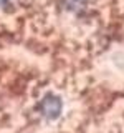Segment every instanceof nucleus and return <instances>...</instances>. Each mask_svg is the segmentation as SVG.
<instances>
[{
  "label": "nucleus",
  "instance_id": "f03ea898",
  "mask_svg": "<svg viewBox=\"0 0 124 133\" xmlns=\"http://www.w3.org/2000/svg\"><path fill=\"white\" fill-rule=\"evenodd\" d=\"M3 2H7V0H0V3H3Z\"/></svg>",
  "mask_w": 124,
  "mask_h": 133
},
{
  "label": "nucleus",
  "instance_id": "f257e3e1",
  "mask_svg": "<svg viewBox=\"0 0 124 133\" xmlns=\"http://www.w3.org/2000/svg\"><path fill=\"white\" fill-rule=\"evenodd\" d=\"M40 113L47 118H56L61 113V100L55 95H47L38 105Z\"/></svg>",
  "mask_w": 124,
  "mask_h": 133
}]
</instances>
